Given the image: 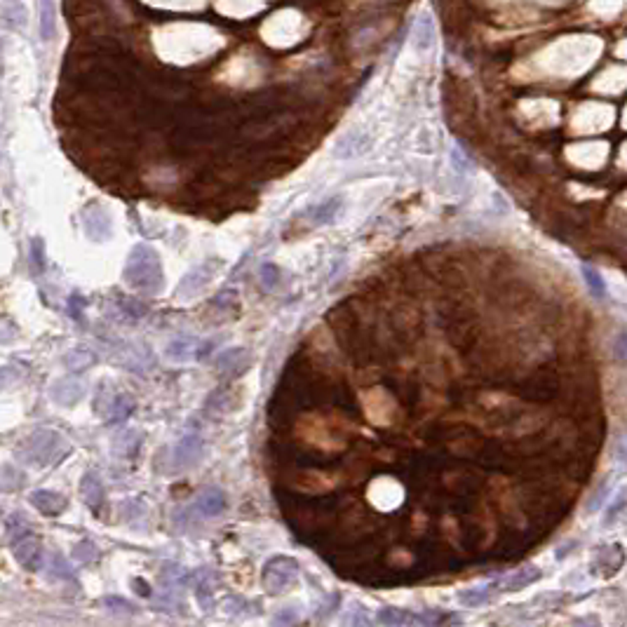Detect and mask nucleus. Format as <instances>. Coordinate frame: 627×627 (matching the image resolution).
Segmentation results:
<instances>
[{"mask_svg": "<svg viewBox=\"0 0 627 627\" xmlns=\"http://www.w3.org/2000/svg\"><path fill=\"white\" fill-rule=\"evenodd\" d=\"M125 282L144 294H157L162 289V263L153 247L137 245L130 251L127 265H125Z\"/></svg>", "mask_w": 627, "mask_h": 627, "instance_id": "1", "label": "nucleus"}, {"mask_svg": "<svg viewBox=\"0 0 627 627\" xmlns=\"http://www.w3.org/2000/svg\"><path fill=\"white\" fill-rule=\"evenodd\" d=\"M56 447H61L59 435L52 433V430H38V433L26 437L24 447L19 449V456L31 465H45L49 460H54Z\"/></svg>", "mask_w": 627, "mask_h": 627, "instance_id": "2", "label": "nucleus"}, {"mask_svg": "<svg viewBox=\"0 0 627 627\" xmlns=\"http://www.w3.org/2000/svg\"><path fill=\"white\" fill-rule=\"evenodd\" d=\"M299 575V564L289 557H275L263 568V585L270 594L284 592Z\"/></svg>", "mask_w": 627, "mask_h": 627, "instance_id": "3", "label": "nucleus"}, {"mask_svg": "<svg viewBox=\"0 0 627 627\" xmlns=\"http://www.w3.org/2000/svg\"><path fill=\"white\" fill-rule=\"evenodd\" d=\"M12 552H15V559L22 564L26 571H38V568L42 566V545L33 536V531L12 543Z\"/></svg>", "mask_w": 627, "mask_h": 627, "instance_id": "4", "label": "nucleus"}, {"mask_svg": "<svg viewBox=\"0 0 627 627\" xmlns=\"http://www.w3.org/2000/svg\"><path fill=\"white\" fill-rule=\"evenodd\" d=\"M49 395H52V400L59 407H73V404H78L85 397V383L78 381V378H59L49 388Z\"/></svg>", "mask_w": 627, "mask_h": 627, "instance_id": "5", "label": "nucleus"}, {"mask_svg": "<svg viewBox=\"0 0 627 627\" xmlns=\"http://www.w3.org/2000/svg\"><path fill=\"white\" fill-rule=\"evenodd\" d=\"M214 366L221 376H238L249 366V353L245 348H228L214 359Z\"/></svg>", "mask_w": 627, "mask_h": 627, "instance_id": "6", "label": "nucleus"}, {"mask_svg": "<svg viewBox=\"0 0 627 627\" xmlns=\"http://www.w3.org/2000/svg\"><path fill=\"white\" fill-rule=\"evenodd\" d=\"M202 444H205V442H202V437L195 435V433L181 437L179 444L174 447V467H188V465H193L195 460L200 458Z\"/></svg>", "mask_w": 627, "mask_h": 627, "instance_id": "7", "label": "nucleus"}, {"mask_svg": "<svg viewBox=\"0 0 627 627\" xmlns=\"http://www.w3.org/2000/svg\"><path fill=\"white\" fill-rule=\"evenodd\" d=\"M85 231H87V235L92 240H97V242L109 240L113 233L109 214H106L101 207H92L90 212L85 214Z\"/></svg>", "mask_w": 627, "mask_h": 627, "instance_id": "8", "label": "nucleus"}, {"mask_svg": "<svg viewBox=\"0 0 627 627\" xmlns=\"http://www.w3.org/2000/svg\"><path fill=\"white\" fill-rule=\"evenodd\" d=\"M31 505H33L38 512H42V515L56 517L59 512L66 510V498L61 496V493H56V491L40 489V491L31 493Z\"/></svg>", "mask_w": 627, "mask_h": 627, "instance_id": "9", "label": "nucleus"}, {"mask_svg": "<svg viewBox=\"0 0 627 627\" xmlns=\"http://www.w3.org/2000/svg\"><path fill=\"white\" fill-rule=\"evenodd\" d=\"M38 29L42 42H49L56 33V8L54 0H40L38 5Z\"/></svg>", "mask_w": 627, "mask_h": 627, "instance_id": "10", "label": "nucleus"}, {"mask_svg": "<svg viewBox=\"0 0 627 627\" xmlns=\"http://www.w3.org/2000/svg\"><path fill=\"white\" fill-rule=\"evenodd\" d=\"M80 496L90 505L92 510H97L101 503H104V484H101L97 472H87L80 482Z\"/></svg>", "mask_w": 627, "mask_h": 627, "instance_id": "11", "label": "nucleus"}, {"mask_svg": "<svg viewBox=\"0 0 627 627\" xmlns=\"http://www.w3.org/2000/svg\"><path fill=\"white\" fill-rule=\"evenodd\" d=\"M623 562H625L623 548H620V545H609V548L599 550L597 559H594V568H599V571L604 573V575H611V573H616L620 566H623Z\"/></svg>", "mask_w": 627, "mask_h": 627, "instance_id": "12", "label": "nucleus"}, {"mask_svg": "<svg viewBox=\"0 0 627 627\" xmlns=\"http://www.w3.org/2000/svg\"><path fill=\"white\" fill-rule=\"evenodd\" d=\"M541 568L538 566H524V568H519V571H515L510 575V578H505L503 580V592H517V590H524V587H529V585H534V582H538L541 580Z\"/></svg>", "mask_w": 627, "mask_h": 627, "instance_id": "13", "label": "nucleus"}, {"mask_svg": "<svg viewBox=\"0 0 627 627\" xmlns=\"http://www.w3.org/2000/svg\"><path fill=\"white\" fill-rule=\"evenodd\" d=\"M198 508L202 515L207 517H217L224 512L226 508V493L219 489V486H207L205 491H202V496L198 500Z\"/></svg>", "mask_w": 627, "mask_h": 627, "instance_id": "14", "label": "nucleus"}, {"mask_svg": "<svg viewBox=\"0 0 627 627\" xmlns=\"http://www.w3.org/2000/svg\"><path fill=\"white\" fill-rule=\"evenodd\" d=\"M3 22L5 26L12 29V31H19V29H26L29 24V10L24 3H19V0H5L3 5Z\"/></svg>", "mask_w": 627, "mask_h": 627, "instance_id": "15", "label": "nucleus"}, {"mask_svg": "<svg viewBox=\"0 0 627 627\" xmlns=\"http://www.w3.org/2000/svg\"><path fill=\"white\" fill-rule=\"evenodd\" d=\"M200 346L195 339H174L172 343L164 348V355L169 359H176V362H186V359L200 357Z\"/></svg>", "mask_w": 627, "mask_h": 627, "instance_id": "16", "label": "nucleus"}, {"mask_svg": "<svg viewBox=\"0 0 627 627\" xmlns=\"http://www.w3.org/2000/svg\"><path fill=\"white\" fill-rule=\"evenodd\" d=\"M61 364H64L71 373H80V371L90 369L92 364H97V355L92 350H87V348H73V350H68L64 357H61Z\"/></svg>", "mask_w": 627, "mask_h": 627, "instance_id": "17", "label": "nucleus"}, {"mask_svg": "<svg viewBox=\"0 0 627 627\" xmlns=\"http://www.w3.org/2000/svg\"><path fill=\"white\" fill-rule=\"evenodd\" d=\"M378 623L383 625H426V620H423V613H409L404 609H383L381 613L376 616Z\"/></svg>", "mask_w": 627, "mask_h": 627, "instance_id": "18", "label": "nucleus"}, {"mask_svg": "<svg viewBox=\"0 0 627 627\" xmlns=\"http://www.w3.org/2000/svg\"><path fill=\"white\" fill-rule=\"evenodd\" d=\"M392 327L400 334H411L418 327V310L414 306H400L392 313Z\"/></svg>", "mask_w": 627, "mask_h": 627, "instance_id": "19", "label": "nucleus"}, {"mask_svg": "<svg viewBox=\"0 0 627 627\" xmlns=\"http://www.w3.org/2000/svg\"><path fill=\"white\" fill-rule=\"evenodd\" d=\"M366 146H369V139L362 137V134H357V132H353V134H346L336 144V155H341V157H355V155L364 153Z\"/></svg>", "mask_w": 627, "mask_h": 627, "instance_id": "20", "label": "nucleus"}, {"mask_svg": "<svg viewBox=\"0 0 627 627\" xmlns=\"http://www.w3.org/2000/svg\"><path fill=\"white\" fill-rule=\"evenodd\" d=\"M209 277H212V270L205 268V265H202V268L191 270V273L183 277V282H181V287H179V289H181V296H193V294H198V291L209 282Z\"/></svg>", "mask_w": 627, "mask_h": 627, "instance_id": "21", "label": "nucleus"}, {"mask_svg": "<svg viewBox=\"0 0 627 627\" xmlns=\"http://www.w3.org/2000/svg\"><path fill=\"white\" fill-rule=\"evenodd\" d=\"M339 207H341V200L339 198H332V200L322 202V205H318V207H310L308 212H306V217L313 221L315 226H322V224H329V221L336 217Z\"/></svg>", "mask_w": 627, "mask_h": 627, "instance_id": "22", "label": "nucleus"}, {"mask_svg": "<svg viewBox=\"0 0 627 627\" xmlns=\"http://www.w3.org/2000/svg\"><path fill=\"white\" fill-rule=\"evenodd\" d=\"M47 571H49V575H52V578H56V580H73V578H75L73 566L66 562V557H64V555H59V552H52V555H49Z\"/></svg>", "mask_w": 627, "mask_h": 627, "instance_id": "23", "label": "nucleus"}, {"mask_svg": "<svg viewBox=\"0 0 627 627\" xmlns=\"http://www.w3.org/2000/svg\"><path fill=\"white\" fill-rule=\"evenodd\" d=\"M493 590H496V587H472V590H463L458 594V601L463 606L474 609V606H482L486 601H491Z\"/></svg>", "mask_w": 627, "mask_h": 627, "instance_id": "24", "label": "nucleus"}, {"mask_svg": "<svg viewBox=\"0 0 627 627\" xmlns=\"http://www.w3.org/2000/svg\"><path fill=\"white\" fill-rule=\"evenodd\" d=\"M132 409H134V400L127 395H118L116 400H111V423H123L132 414Z\"/></svg>", "mask_w": 627, "mask_h": 627, "instance_id": "25", "label": "nucleus"}, {"mask_svg": "<svg viewBox=\"0 0 627 627\" xmlns=\"http://www.w3.org/2000/svg\"><path fill=\"white\" fill-rule=\"evenodd\" d=\"M582 277H585V284H587V289H590V294L597 296V299H604V296H606V284H604L601 275L592 268V265H582Z\"/></svg>", "mask_w": 627, "mask_h": 627, "instance_id": "26", "label": "nucleus"}, {"mask_svg": "<svg viewBox=\"0 0 627 627\" xmlns=\"http://www.w3.org/2000/svg\"><path fill=\"white\" fill-rule=\"evenodd\" d=\"M97 545H94V543H90V541H80L78 545L73 548V555H75V562H80V564H90V562H94L97 559Z\"/></svg>", "mask_w": 627, "mask_h": 627, "instance_id": "27", "label": "nucleus"}, {"mask_svg": "<svg viewBox=\"0 0 627 627\" xmlns=\"http://www.w3.org/2000/svg\"><path fill=\"white\" fill-rule=\"evenodd\" d=\"M101 604H104L106 609L113 611V613H137L134 604H130V601H125L120 597H104L101 599Z\"/></svg>", "mask_w": 627, "mask_h": 627, "instance_id": "28", "label": "nucleus"}, {"mask_svg": "<svg viewBox=\"0 0 627 627\" xmlns=\"http://www.w3.org/2000/svg\"><path fill=\"white\" fill-rule=\"evenodd\" d=\"M280 268L275 263H263L261 265V282L265 289H273L277 282H280Z\"/></svg>", "mask_w": 627, "mask_h": 627, "instance_id": "29", "label": "nucleus"}, {"mask_svg": "<svg viewBox=\"0 0 627 627\" xmlns=\"http://www.w3.org/2000/svg\"><path fill=\"white\" fill-rule=\"evenodd\" d=\"M3 489L5 491H12V489H19V486H22V472H17L15 467L12 465H3Z\"/></svg>", "mask_w": 627, "mask_h": 627, "instance_id": "30", "label": "nucleus"}, {"mask_svg": "<svg viewBox=\"0 0 627 627\" xmlns=\"http://www.w3.org/2000/svg\"><path fill=\"white\" fill-rule=\"evenodd\" d=\"M433 33H435V29H433V24H430V19L426 17L421 22V26H418V38H421V40H418V45H421V49H426V47L433 45Z\"/></svg>", "mask_w": 627, "mask_h": 627, "instance_id": "31", "label": "nucleus"}, {"mask_svg": "<svg viewBox=\"0 0 627 627\" xmlns=\"http://www.w3.org/2000/svg\"><path fill=\"white\" fill-rule=\"evenodd\" d=\"M625 503H627V498H625V493H623V496H620V498L616 500V503H613V505H611V508H609V510H606V517H604V527H611V524H613V522H616V519H618V512H620V510H623V508H625Z\"/></svg>", "mask_w": 627, "mask_h": 627, "instance_id": "32", "label": "nucleus"}, {"mask_svg": "<svg viewBox=\"0 0 627 627\" xmlns=\"http://www.w3.org/2000/svg\"><path fill=\"white\" fill-rule=\"evenodd\" d=\"M613 355H616V359H620V362H627V332L618 334V339L613 341Z\"/></svg>", "mask_w": 627, "mask_h": 627, "instance_id": "33", "label": "nucleus"}, {"mask_svg": "<svg viewBox=\"0 0 627 627\" xmlns=\"http://www.w3.org/2000/svg\"><path fill=\"white\" fill-rule=\"evenodd\" d=\"M33 263L38 265V273L42 270V265H45V258H42V240H33Z\"/></svg>", "mask_w": 627, "mask_h": 627, "instance_id": "34", "label": "nucleus"}, {"mask_svg": "<svg viewBox=\"0 0 627 627\" xmlns=\"http://www.w3.org/2000/svg\"><path fill=\"white\" fill-rule=\"evenodd\" d=\"M604 493H606V484H601L597 491H594V496H592V500H590V505H587V510H597L599 508V503L601 500H604Z\"/></svg>", "mask_w": 627, "mask_h": 627, "instance_id": "35", "label": "nucleus"}, {"mask_svg": "<svg viewBox=\"0 0 627 627\" xmlns=\"http://www.w3.org/2000/svg\"><path fill=\"white\" fill-rule=\"evenodd\" d=\"M132 585H134V587H139V590H137V592H139V594H141V597H150V587H148V585H146V582H144L141 578H134V580H132Z\"/></svg>", "mask_w": 627, "mask_h": 627, "instance_id": "36", "label": "nucleus"}, {"mask_svg": "<svg viewBox=\"0 0 627 627\" xmlns=\"http://www.w3.org/2000/svg\"><path fill=\"white\" fill-rule=\"evenodd\" d=\"M618 460H625L627 463V440H623L618 444Z\"/></svg>", "mask_w": 627, "mask_h": 627, "instance_id": "37", "label": "nucleus"}, {"mask_svg": "<svg viewBox=\"0 0 627 627\" xmlns=\"http://www.w3.org/2000/svg\"><path fill=\"white\" fill-rule=\"evenodd\" d=\"M289 620H294V611L284 613V616H282V613H280V616H277V618H275V623H289Z\"/></svg>", "mask_w": 627, "mask_h": 627, "instance_id": "38", "label": "nucleus"}]
</instances>
